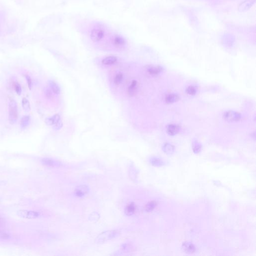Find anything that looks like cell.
<instances>
[{
  "label": "cell",
  "mask_w": 256,
  "mask_h": 256,
  "mask_svg": "<svg viewBox=\"0 0 256 256\" xmlns=\"http://www.w3.org/2000/svg\"><path fill=\"white\" fill-rule=\"evenodd\" d=\"M60 120V116L59 114H56L52 117L47 118L46 120V123L48 125L51 126L56 124V123H57Z\"/></svg>",
  "instance_id": "12"
},
{
  "label": "cell",
  "mask_w": 256,
  "mask_h": 256,
  "mask_svg": "<svg viewBox=\"0 0 256 256\" xmlns=\"http://www.w3.org/2000/svg\"><path fill=\"white\" fill-rule=\"evenodd\" d=\"M138 83L136 80H133L131 85L128 89V94L130 97H133L135 95L137 91Z\"/></svg>",
  "instance_id": "8"
},
{
  "label": "cell",
  "mask_w": 256,
  "mask_h": 256,
  "mask_svg": "<svg viewBox=\"0 0 256 256\" xmlns=\"http://www.w3.org/2000/svg\"><path fill=\"white\" fill-rule=\"evenodd\" d=\"M136 210V205L132 203L128 205L125 209V213L126 215L128 216L132 215L134 214Z\"/></svg>",
  "instance_id": "16"
},
{
  "label": "cell",
  "mask_w": 256,
  "mask_h": 256,
  "mask_svg": "<svg viewBox=\"0 0 256 256\" xmlns=\"http://www.w3.org/2000/svg\"><path fill=\"white\" fill-rule=\"evenodd\" d=\"M118 61V58L115 56H108L103 59L102 61L103 64L105 65H112L115 64Z\"/></svg>",
  "instance_id": "11"
},
{
  "label": "cell",
  "mask_w": 256,
  "mask_h": 256,
  "mask_svg": "<svg viewBox=\"0 0 256 256\" xmlns=\"http://www.w3.org/2000/svg\"><path fill=\"white\" fill-rule=\"evenodd\" d=\"M179 99L180 97L178 95L175 94H171L166 97V102L168 104H172L173 103L177 102L179 100Z\"/></svg>",
  "instance_id": "15"
},
{
  "label": "cell",
  "mask_w": 256,
  "mask_h": 256,
  "mask_svg": "<svg viewBox=\"0 0 256 256\" xmlns=\"http://www.w3.org/2000/svg\"><path fill=\"white\" fill-rule=\"evenodd\" d=\"M123 79V75L121 73H119L115 77L114 79V82L116 85H119L122 82Z\"/></svg>",
  "instance_id": "19"
},
{
  "label": "cell",
  "mask_w": 256,
  "mask_h": 256,
  "mask_svg": "<svg viewBox=\"0 0 256 256\" xmlns=\"http://www.w3.org/2000/svg\"><path fill=\"white\" fill-rule=\"evenodd\" d=\"M52 92L51 90L47 89L45 91V95L47 97V98L49 99H51L53 97V94H52Z\"/></svg>",
  "instance_id": "27"
},
{
  "label": "cell",
  "mask_w": 256,
  "mask_h": 256,
  "mask_svg": "<svg viewBox=\"0 0 256 256\" xmlns=\"http://www.w3.org/2000/svg\"><path fill=\"white\" fill-rule=\"evenodd\" d=\"M42 161L43 162L44 164H45V165H54V161H52V160H51V159H44L42 160Z\"/></svg>",
  "instance_id": "26"
},
{
  "label": "cell",
  "mask_w": 256,
  "mask_h": 256,
  "mask_svg": "<svg viewBox=\"0 0 256 256\" xmlns=\"http://www.w3.org/2000/svg\"><path fill=\"white\" fill-rule=\"evenodd\" d=\"M182 249L184 252L189 254L193 253L195 252L196 250L195 246L190 242H185L183 243L182 246Z\"/></svg>",
  "instance_id": "9"
},
{
  "label": "cell",
  "mask_w": 256,
  "mask_h": 256,
  "mask_svg": "<svg viewBox=\"0 0 256 256\" xmlns=\"http://www.w3.org/2000/svg\"><path fill=\"white\" fill-rule=\"evenodd\" d=\"M3 224H4V223H3V220L0 218V228L2 227V226H3Z\"/></svg>",
  "instance_id": "30"
},
{
  "label": "cell",
  "mask_w": 256,
  "mask_h": 256,
  "mask_svg": "<svg viewBox=\"0 0 256 256\" xmlns=\"http://www.w3.org/2000/svg\"><path fill=\"white\" fill-rule=\"evenodd\" d=\"M14 88L15 92H16L17 94L19 95H21V92H22V89H21L20 85L18 83L15 82L14 84Z\"/></svg>",
  "instance_id": "23"
},
{
  "label": "cell",
  "mask_w": 256,
  "mask_h": 256,
  "mask_svg": "<svg viewBox=\"0 0 256 256\" xmlns=\"http://www.w3.org/2000/svg\"><path fill=\"white\" fill-rule=\"evenodd\" d=\"M186 93L188 95L193 96L196 94V93L197 92V90L195 87H194L193 86H190L186 89Z\"/></svg>",
  "instance_id": "21"
},
{
  "label": "cell",
  "mask_w": 256,
  "mask_h": 256,
  "mask_svg": "<svg viewBox=\"0 0 256 256\" xmlns=\"http://www.w3.org/2000/svg\"><path fill=\"white\" fill-rule=\"evenodd\" d=\"M54 125H55V129H56V130H59V129L62 128L63 125H62L61 121L60 120V121H59L57 123H56V124Z\"/></svg>",
  "instance_id": "29"
},
{
  "label": "cell",
  "mask_w": 256,
  "mask_h": 256,
  "mask_svg": "<svg viewBox=\"0 0 256 256\" xmlns=\"http://www.w3.org/2000/svg\"><path fill=\"white\" fill-rule=\"evenodd\" d=\"M179 131L180 127L177 125L170 124L167 127V132L169 135H175L178 133Z\"/></svg>",
  "instance_id": "7"
},
{
  "label": "cell",
  "mask_w": 256,
  "mask_h": 256,
  "mask_svg": "<svg viewBox=\"0 0 256 256\" xmlns=\"http://www.w3.org/2000/svg\"><path fill=\"white\" fill-rule=\"evenodd\" d=\"M164 151L168 154H171L174 151V148L173 146L169 144H167L164 147Z\"/></svg>",
  "instance_id": "22"
},
{
  "label": "cell",
  "mask_w": 256,
  "mask_h": 256,
  "mask_svg": "<svg viewBox=\"0 0 256 256\" xmlns=\"http://www.w3.org/2000/svg\"><path fill=\"white\" fill-rule=\"evenodd\" d=\"M26 79H27V83H28V86H29V87L30 89H31V86H32V80H31V79L30 78V77L28 75H27L26 76Z\"/></svg>",
  "instance_id": "28"
},
{
  "label": "cell",
  "mask_w": 256,
  "mask_h": 256,
  "mask_svg": "<svg viewBox=\"0 0 256 256\" xmlns=\"http://www.w3.org/2000/svg\"><path fill=\"white\" fill-rule=\"evenodd\" d=\"M147 71L149 74L152 76H157L163 71V68L160 66L151 65L147 67Z\"/></svg>",
  "instance_id": "5"
},
{
  "label": "cell",
  "mask_w": 256,
  "mask_h": 256,
  "mask_svg": "<svg viewBox=\"0 0 256 256\" xmlns=\"http://www.w3.org/2000/svg\"><path fill=\"white\" fill-rule=\"evenodd\" d=\"M49 85L51 88V91L56 95H59L61 93V89L60 88L59 86L56 82H54V81H50L49 82Z\"/></svg>",
  "instance_id": "14"
},
{
  "label": "cell",
  "mask_w": 256,
  "mask_h": 256,
  "mask_svg": "<svg viewBox=\"0 0 256 256\" xmlns=\"http://www.w3.org/2000/svg\"><path fill=\"white\" fill-rule=\"evenodd\" d=\"M193 151L195 153H198L201 150V146L197 142H195L193 145Z\"/></svg>",
  "instance_id": "25"
},
{
  "label": "cell",
  "mask_w": 256,
  "mask_h": 256,
  "mask_svg": "<svg viewBox=\"0 0 256 256\" xmlns=\"http://www.w3.org/2000/svg\"><path fill=\"white\" fill-rule=\"evenodd\" d=\"M157 206V203L155 201H152L148 203L145 207V210L147 212L152 211L155 207Z\"/></svg>",
  "instance_id": "20"
},
{
  "label": "cell",
  "mask_w": 256,
  "mask_h": 256,
  "mask_svg": "<svg viewBox=\"0 0 256 256\" xmlns=\"http://www.w3.org/2000/svg\"><path fill=\"white\" fill-rule=\"evenodd\" d=\"M110 33L106 25L102 23H96L93 25L90 30L89 36L92 41L98 43L105 39Z\"/></svg>",
  "instance_id": "1"
},
{
  "label": "cell",
  "mask_w": 256,
  "mask_h": 256,
  "mask_svg": "<svg viewBox=\"0 0 256 256\" xmlns=\"http://www.w3.org/2000/svg\"><path fill=\"white\" fill-rule=\"evenodd\" d=\"M87 188L86 186H81L77 188L75 190V194L78 197H82L87 193Z\"/></svg>",
  "instance_id": "17"
},
{
  "label": "cell",
  "mask_w": 256,
  "mask_h": 256,
  "mask_svg": "<svg viewBox=\"0 0 256 256\" xmlns=\"http://www.w3.org/2000/svg\"><path fill=\"white\" fill-rule=\"evenodd\" d=\"M241 118V114L234 111H227L223 114V118L228 122H237L240 120Z\"/></svg>",
  "instance_id": "4"
},
{
  "label": "cell",
  "mask_w": 256,
  "mask_h": 256,
  "mask_svg": "<svg viewBox=\"0 0 256 256\" xmlns=\"http://www.w3.org/2000/svg\"><path fill=\"white\" fill-rule=\"evenodd\" d=\"M117 232L115 231H109V232H106L101 234V236H99V237L98 241L103 242L107 240L110 239L111 238H114L117 236Z\"/></svg>",
  "instance_id": "6"
},
{
  "label": "cell",
  "mask_w": 256,
  "mask_h": 256,
  "mask_svg": "<svg viewBox=\"0 0 256 256\" xmlns=\"http://www.w3.org/2000/svg\"><path fill=\"white\" fill-rule=\"evenodd\" d=\"M151 162H152V165L156 166H161L163 165V162L161 160H160V159H157V158L153 159L152 161H151Z\"/></svg>",
  "instance_id": "24"
},
{
  "label": "cell",
  "mask_w": 256,
  "mask_h": 256,
  "mask_svg": "<svg viewBox=\"0 0 256 256\" xmlns=\"http://www.w3.org/2000/svg\"><path fill=\"white\" fill-rule=\"evenodd\" d=\"M18 118V111L16 102L11 100L9 104V121L12 124H15Z\"/></svg>",
  "instance_id": "2"
},
{
  "label": "cell",
  "mask_w": 256,
  "mask_h": 256,
  "mask_svg": "<svg viewBox=\"0 0 256 256\" xmlns=\"http://www.w3.org/2000/svg\"><path fill=\"white\" fill-rule=\"evenodd\" d=\"M23 109L25 112H29L31 110V105L30 102L27 99L23 98L22 101Z\"/></svg>",
  "instance_id": "18"
},
{
  "label": "cell",
  "mask_w": 256,
  "mask_h": 256,
  "mask_svg": "<svg viewBox=\"0 0 256 256\" xmlns=\"http://www.w3.org/2000/svg\"><path fill=\"white\" fill-rule=\"evenodd\" d=\"M19 213L20 216L26 218H35L38 216V214L36 212L21 211Z\"/></svg>",
  "instance_id": "10"
},
{
  "label": "cell",
  "mask_w": 256,
  "mask_h": 256,
  "mask_svg": "<svg viewBox=\"0 0 256 256\" xmlns=\"http://www.w3.org/2000/svg\"><path fill=\"white\" fill-rule=\"evenodd\" d=\"M31 122V118L29 116H24L21 118L20 126L22 129H25L28 127Z\"/></svg>",
  "instance_id": "13"
},
{
  "label": "cell",
  "mask_w": 256,
  "mask_h": 256,
  "mask_svg": "<svg viewBox=\"0 0 256 256\" xmlns=\"http://www.w3.org/2000/svg\"><path fill=\"white\" fill-rule=\"evenodd\" d=\"M110 41L115 48L119 49L124 48L127 45L126 39L118 34H112L110 37Z\"/></svg>",
  "instance_id": "3"
}]
</instances>
